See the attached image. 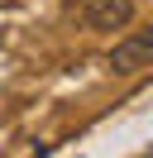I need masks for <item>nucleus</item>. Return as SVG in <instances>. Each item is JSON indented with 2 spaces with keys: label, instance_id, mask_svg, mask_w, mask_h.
Returning <instances> with one entry per match:
<instances>
[{
  "label": "nucleus",
  "instance_id": "obj_2",
  "mask_svg": "<svg viewBox=\"0 0 153 158\" xmlns=\"http://www.w3.org/2000/svg\"><path fill=\"white\" fill-rule=\"evenodd\" d=\"M105 67L120 72V77L153 67V29H139V34H129V39H120L110 48V58H105Z\"/></svg>",
  "mask_w": 153,
  "mask_h": 158
},
{
  "label": "nucleus",
  "instance_id": "obj_1",
  "mask_svg": "<svg viewBox=\"0 0 153 158\" xmlns=\"http://www.w3.org/2000/svg\"><path fill=\"white\" fill-rule=\"evenodd\" d=\"M62 15L81 29H124L134 19V0H62Z\"/></svg>",
  "mask_w": 153,
  "mask_h": 158
}]
</instances>
